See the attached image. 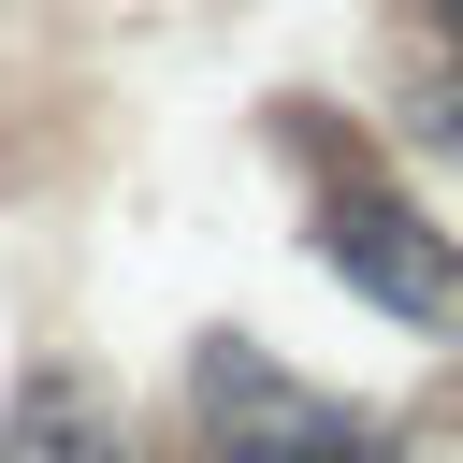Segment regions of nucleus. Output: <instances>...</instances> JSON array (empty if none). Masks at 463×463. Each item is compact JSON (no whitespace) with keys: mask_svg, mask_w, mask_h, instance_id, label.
Wrapping results in <instances>:
<instances>
[{"mask_svg":"<svg viewBox=\"0 0 463 463\" xmlns=\"http://www.w3.org/2000/svg\"><path fill=\"white\" fill-rule=\"evenodd\" d=\"M304 159H318V260L391 318V333H463V246L391 188V174H362V159H333L318 130H304Z\"/></svg>","mask_w":463,"mask_h":463,"instance_id":"nucleus-1","label":"nucleus"},{"mask_svg":"<svg viewBox=\"0 0 463 463\" xmlns=\"http://www.w3.org/2000/svg\"><path fill=\"white\" fill-rule=\"evenodd\" d=\"M188 449L203 463H391V434L333 391H304L289 362H260L246 333L188 347Z\"/></svg>","mask_w":463,"mask_h":463,"instance_id":"nucleus-2","label":"nucleus"},{"mask_svg":"<svg viewBox=\"0 0 463 463\" xmlns=\"http://www.w3.org/2000/svg\"><path fill=\"white\" fill-rule=\"evenodd\" d=\"M0 463H130V449H116V420H101L87 376H29L14 420H0Z\"/></svg>","mask_w":463,"mask_h":463,"instance_id":"nucleus-3","label":"nucleus"},{"mask_svg":"<svg viewBox=\"0 0 463 463\" xmlns=\"http://www.w3.org/2000/svg\"><path fill=\"white\" fill-rule=\"evenodd\" d=\"M434 29H449V43H463V0H434Z\"/></svg>","mask_w":463,"mask_h":463,"instance_id":"nucleus-4","label":"nucleus"}]
</instances>
